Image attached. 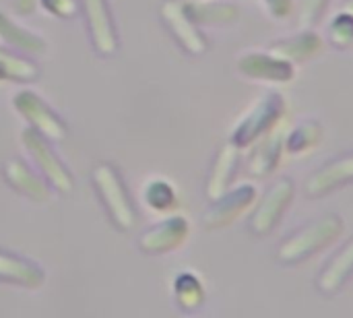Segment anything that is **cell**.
<instances>
[{"label":"cell","mask_w":353,"mask_h":318,"mask_svg":"<svg viewBox=\"0 0 353 318\" xmlns=\"http://www.w3.org/2000/svg\"><path fill=\"white\" fill-rule=\"evenodd\" d=\"M341 234H343V219L339 215L327 213L323 217H316L314 221L300 228L292 238H288L279 246L277 261L288 267L300 265L312 259L314 255L327 250L329 246H333Z\"/></svg>","instance_id":"cell-1"},{"label":"cell","mask_w":353,"mask_h":318,"mask_svg":"<svg viewBox=\"0 0 353 318\" xmlns=\"http://www.w3.org/2000/svg\"><path fill=\"white\" fill-rule=\"evenodd\" d=\"M285 118V99L279 91H265L236 122L230 143L238 149L252 147L259 139L283 124Z\"/></svg>","instance_id":"cell-2"},{"label":"cell","mask_w":353,"mask_h":318,"mask_svg":"<svg viewBox=\"0 0 353 318\" xmlns=\"http://www.w3.org/2000/svg\"><path fill=\"white\" fill-rule=\"evenodd\" d=\"M91 180H93L95 192H97L99 201L103 203L112 223L122 232L132 230L137 213H134L132 201L128 197V190H126L118 170L110 163H99L93 170Z\"/></svg>","instance_id":"cell-3"},{"label":"cell","mask_w":353,"mask_h":318,"mask_svg":"<svg viewBox=\"0 0 353 318\" xmlns=\"http://www.w3.org/2000/svg\"><path fill=\"white\" fill-rule=\"evenodd\" d=\"M21 143L25 147V151L31 155L35 168L39 170V174L46 178V182L50 184V188H54L60 195H70L74 188V180L72 174L68 172V168L62 163V159L54 153L50 141L46 137H41L39 132H35L31 126L23 130L21 135Z\"/></svg>","instance_id":"cell-4"},{"label":"cell","mask_w":353,"mask_h":318,"mask_svg":"<svg viewBox=\"0 0 353 318\" xmlns=\"http://www.w3.org/2000/svg\"><path fill=\"white\" fill-rule=\"evenodd\" d=\"M294 195H296L294 182L290 178H279L267 190L261 205L254 209V213L248 221V230L259 238H265L267 234H271L277 228V223L281 221V217L285 215V211L290 209Z\"/></svg>","instance_id":"cell-5"},{"label":"cell","mask_w":353,"mask_h":318,"mask_svg":"<svg viewBox=\"0 0 353 318\" xmlns=\"http://www.w3.org/2000/svg\"><path fill=\"white\" fill-rule=\"evenodd\" d=\"M14 110L29 122V126L46 137L50 143H60L66 137V124L64 120L33 91L23 89L12 97Z\"/></svg>","instance_id":"cell-6"},{"label":"cell","mask_w":353,"mask_h":318,"mask_svg":"<svg viewBox=\"0 0 353 318\" xmlns=\"http://www.w3.org/2000/svg\"><path fill=\"white\" fill-rule=\"evenodd\" d=\"M256 201V188L252 184H240L228 188L221 197L213 199V205L203 215L207 230H221L242 217Z\"/></svg>","instance_id":"cell-7"},{"label":"cell","mask_w":353,"mask_h":318,"mask_svg":"<svg viewBox=\"0 0 353 318\" xmlns=\"http://www.w3.org/2000/svg\"><path fill=\"white\" fill-rule=\"evenodd\" d=\"M238 70L246 79L271 83V85H283L294 81L296 70L294 62L269 52H248L238 60Z\"/></svg>","instance_id":"cell-8"},{"label":"cell","mask_w":353,"mask_h":318,"mask_svg":"<svg viewBox=\"0 0 353 318\" xmlns=\"http://www.w3.org/2000/svg\"><path fill=\"white\" fill-rule=\"evenodd\" d=\"M188 236H190V226L186 217L172 215L155 223L147 232H143V236L139 238V248L145 255H168L178 250L188 240Z\"/></svg>","instance_id":"cell-9"},{"label":"cell","mask_w":353,"mask_h":318,"mask_svg":"<svg viewBox=\"0 0 353 318\" xmlns=\"http://www.w3.org/2000/svg\"><path fill=\"white\" fill-rule=\"evenodd\" d=\"M89 27L91 46L101 56H112L118 50V33L108 6V0H81Z\"/></svg>","instance_id":"cell-10"},{"label":"cell","mask_w":353,"mask_h":318,"mask_svg":"<svg viewBox=\"0 0 353 318\" xmlns=\"http://www.w3.org/2000/svg\"><path fill=\"white\" fill-rule=\"evenodd\" d=\"M161 17L163 23L168 25L170 33L174 35V39L188 52V54H203L207 50V39L203 37V33L199 31L196 23L188 17L184 2L178 0H168L161 6Z\"/></svg>","instance_id":"cell-11"},{"label":"cell","mask_w":353,"mask_h":318,"mask_svg":"<svg viewBox=\"0 0 353 318\" xmlns=\"http://www.w3.org/2000/svg\"><path fill=\"white\" fill-rule=\"evenodd\" d=\"M353 182V155H343L327 166L319 168L304 182V192L308 199H321L337 188H343Z\"/></svg>","instance_id":"cell-12"},{"label":"cell","mask_w":353,"mask_h":318,"mask_svg":"<svg viewBox=\"0 0 353 318\" xmlns=\"http://www.w3.org/2000/svg\"><path fill=\"white\" fill-rule=\"evenodd\" d=\"M2 174H4V180L8 182L10 188H14L23 197L31 199L33 203H48L50 201V197H52L50 184L46 182L43 176L33 174V170L25 161H21L17 157L6 159Z\"/></svg>","instance_id":"cell-13"},{"label":"cell","mask_w":353,"mask_h":318,"mask_svg":"<svg viewBox=\"0 0 353 318\" xmlns=\"http://www.w3.org/2000/svg\"><path fill=\"white\" fill-rule=\"evenodd\" d=\"M285 141V132L281 130V126H277L275 130H271L269 135H265L263 139H259L252 147V155L248 159V172L256 178H267L271 176L283 157V145Z\"/></svg>","instance_id":"cell-14"},{"label":"cell","mask_w":353,"mask_h":318,"mask_svg":"<svg viewBox=\"0 0 353 318\" xmlns=\"http://www.w3.org/2000/svg\"><path fill=\"white\" fill-rule=\"evenodd\" d=\"M0 281L10 286H21L27 290H39L46 281V273L33 261L0 250Z\"/></svg>","instance_id":"cell-15"},{"label":"cell","mask_w":353,"mask_h":318,"mask_svg":"<svg viewBox=\"0 0 353 318\" xmlns=\"http://www.w3.org/2000/svg\"><path fill=\"white\" fill-rule=\"evenodd\" d=\"M353 275V238H350L337 255H333V259L327 263V267L323 269V273L316 279V288L319 292L333 296L337 294Z\"/></svg>","instance_id":"cell-16"},{"label":"cell","mask_w":353,"mask_h":318,"mask_svg":"<svg viewBox=\"0 0 353 318\" xmlns=\"http://www.w3.org/2000/svg\"><path fill=\"white\" fill-rule=\"evenodd\" d=\"M238 159H240V149L236 145L228 143L219 149L215 163L211 168L209 180H207V197L211 201L221 197L230 188L234 174H236V168H238Z\"/></svg>","instance_id":"cell-17"},{"label":"cell","mask_w":353,"mask_h":318,"mask_svg":"<svg viewBox=\"0 0 353 318\" xmlns=\"http://www.w3.org/2000/svg\"><path fill=\"white\" fill-rule=\"evenodd\" d=\"M321 50H323V37L312 29H302L300 33L271 46L273 54H277L294 64L314 58Z\"/></svg>","instance_id":"cell-18"},{"label":"cell","mask_w":353,"mask_h":318,"mask_svg":"<svg viewBox=\"0 0 353 318\" xmlns=\"http://www.w3.org/2000/svg\"><path fill=\"white\" fill-rule=\"evenodd\" d=\"M0 39L23 54H43L48 50L46 39L39 33H33L31 29L19 25L2 10H0Z\"/></svg>","instance_id":"cell-19"},{"label":"cell","mask_w":353,"mask_h":318,"mask_svg":"<svg viewBox=\"0 0 353 318\" xmlns=\"http://www.w3.org/2000/svg\"><path fill=\"white\" fill-rule=\"evenodd\" d=\"M184 8L196 25H223L238 19V8L230 2L184 0Z\"/></svg>","instance_id":"cell-20"},{"label":"cell","mask_w":353,"mask_h":318,"mask_svg":"<svg viewBox=\"0 0 353 318\" xmlns=\"http://www.w3.org/2000/svg\"><path fill=\"white\" fill-rule=\"evenodd\" d=\"M323 126L321 122H316L314 118L310 120H302L300 124H296L290 132H285V151L292 153V155H306L310 153L312 149L319 147V143L323 141Z\"/></svg>","instance_id":"cell-21"},{"label":"cell","mask_w":353,"mask_h":318,"mask_svg":"<svg viewBox=\"0 0 353 318\" xmlns=\"http://www.w3.org/2000/svg\"><path fill=\"white\" fill-rule=\"evenodd\" d=\"M174 298H176V304H178L180 310H184V312L199 310L205 304L203 281L190 271L180 273L176 277V281H174Z\"/></svg>","instance_id":"cell-22"},{"label":"cell","mask_w":353,"mask_h":318,"mask_svg":"<svg viewBox=\"0 0 353 318\" xmlns=\"http://www.w3.org/2000/svg\"><path fill=\"white\" fill-rule=\"evenodd\" d=\"M39 74L37 66L25 58L0 50V81H14V83H31Z\"/></svg>","instance_id":"cell-23"},{"label":"cell","mask_w":353,"mask_h":318,"mask_svg":"<svg viewBox=\"0 0 353 318\" xmlns=\"http://www.w3.org/2000/svg\"><path fill=\"white\" fill-rule=\"evenodd\" d=\"M143 199H145V205L157 213H168L178 205L176 188L163 178H153L151 182H147L143 190Z\"/></svg>","instance_id":"cell-24"},{"label":"cell","mask_w":353,"mask_h":318,"mask_svg":"<svg viewBox=\"0 0 353 318\" xmlns=\"http://www.w3.org/2000/svg\"><path fill=\"white\" fill-rule=\"evenodd\" d=\"M327 37L339 50L353 48V12L345 8L337 12L327 25Z\"/></svg>","instance_id":"cell-25"},{"label":"cell","mask_w":353,"mask_h":318,"mask_svg":"<svg viewBox=\"0 0 353 318\" xmlns=\"http://www.w3.org/2000/svg\"><path fill=\"white\" fill-rule=\"evenodd\" d=\"M39 4L46 12L58 19H72L81 8L79 0H39Z\"/></svg>","instance_id":"cell-26"},{"label":"cell","mask_w":353,"mask_h":318,"mask_svg":"<svg viewBox=\"0 0 353 318\" xmlns=\"http://www.w3.org/2000/svg\"><path fill=\"white\" fill-rule=\"evenodd\" d=\"M329 0H304L302 2V12H300V19L304 25H312L321 19V14L325 12Z\"/></svg>","instance_id":"cell-27"},{"label":"cell","mask_w":353,"mask_h":318,"mask_svg":"<svg viewBox=\"0 0 353 318\" xmlns=\"http://www.w3.org/2000/svg\"><path fill=\"white\" fill-rule=\"evenodd\" d=\"M292 2H294V0H265L269 12H271L275 19H285V17L292 12Z\"/></svg>","instance_id":"cell-28"},{"label":"cell","mask_w":353,"mask_h":318,"mask_svg":"<svg viewBox=\"0 0 353 318\" xmlns=\"http://www.w3.org/2000/svg\"><path fill=\"white\" fill-rule=\"evenodd\" d=\"M39 0H14V8L19 14H31L37 8Z\"/></svg>","instance_id":"cell-29"},{"label":"cell","mask_w":353,"mask_h":318,"mask_svg":"<svg viewBox=\"0 0 353 318\" xmlns=\"http://www.w3.org/2000/svg\"><path fill=\"white\" fill-rule=\"evenodd\" d=\"M343 8H345V10H350V12H353V0H345Z\"/></svg>","instance_id":"cell-30"}]
</instances>
